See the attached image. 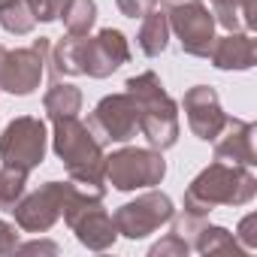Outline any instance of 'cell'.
I'll use <instances>...</instances> for the list:
<instances>
[{"label":"cell","instance_id":"1","mask_svg":"<svg viewBox=\"0 0 257 257\" xmlns=\"http://www.w3.org/2000/svg\"><path fill=\"white\" fill-rule=\"evenodd\" d=\"M52 149L61 158V164L70 173V182L82 188L91 197H106V155L97 137L91 134V127L82 124L76 115L73 118H58Z\"/></svg>","mask_w":257,"mask_h":257},{"label":"cell","instance_id":"2","mask_svg":"<svg viewBox=\"0 0 257 257\" xmlns=\"http://www.w3.org/2000/svg\"><path fill=\"white\" fill-rule=\"evenodd\" d=\"M124 91L137 103L140 134L146 143L158 152H167L179 143V103L167 94L161 76L155 70H146L140 76H131L124 82Z\"/></svg>","mask_w":257,"mask_h":257},{"label":"cell","instance_id":"3","mask_svg":"<svg viewBox=\"0 0 257 257\" xmlns=\"http://www.w3.org/2000/svg\"><path fill=\"white\" fill-rule=\"evenodd\" d=\"M254 197H257V179H254L251 167L215 161L188 185L182 209L206 218L218 206H233L236 209V206H248Z\"/></svg>","mask_w":257,"mask_h":257},{"label":"cell","instance_id":"4","mask_svg":"<svg viewBox=\"0 0 257 257\" xmlns=\"http://www.w3.org/2000/svg\"><path fill=\"white\" fill-rule=\"evenodd\" d=\"M61 218H64L67 227L76 233L79 245H85L88 251H109V248L115 245V239H118L115 221H112V215L103 209V200L85 194L82 188L73 191V197L67 200Z\"/></svg>","mask_w":257,"mask_h":257},{"label":"cell","instance_id":"5","mask_svg":"<svg viewBox=\"0 0 257 257\" xmlns=\"http://www.w3.org/2000/svg\"><path fill=\"white\" fill-rule=\"evenodd\" d=\"M167 176L164 152L158 149H118L106 155V182L115 191H140L155 188Z\"/></svg>","mask_w":257,"mask_h":257},{"label":"cell","instance_id":"6","mask_svg":"<svg viewBox=\"0 0 257 257\" xmlns=\"http://www.w3.org/2000/svg\"><path fill=\"white\" fill-rule=\"evenodd\" d=\"M49 52H52L49 37H40L28 49H16V52L0 46V91L19 97L34 94L46 76Z\"/></svg>","mask_w":257,"mask_h":257},{"label":"cell","instance_id":"7","mask_svg":"<svg viewBox=\"0 0 257 257\" xmlns=\"http://www.w3.org/2000/svg\"><path fill=\"white\" fill-rule=\"evenodd\" d=\"M46 146H49L46 121L34 115H19L0 134V161L31 173L46 161Z\"/></svg>","mask_w":257,"mask_h":257},{"label":"cell","instance_id":"8","mask_svg":"<svg viewBox=\"0 0 257 257\" xmlns=\"http://www.w3.org/2000/svg\"><path fill=\"white\" fill-rule=\"evenodd\" d=\"M76 185L73 182H46L40 185L34 194H25L13 215H16V227L25 233H46L58 224V218L64 215L67 200L73 197Z\"/></svg>","mask_w":257,"mask_h":257},{"label":"cell","instance_id":"9","mask_svg":"<svg viewBox=\"0 0 257 257\" xmlns=\"http://www.w3.org/2000/svg\"><path fill=\"white\" fill-rule=\"evenodd\" d=\"M167 22L182 52L191 58H209L215 46V16L203 0H185V4L167 7Z\"/></svg>","mask_w":257,"mask_h":257},{"label":"cell","instance_id":"10","mask_svg":"<svg viewBox=\"0 0 257 257\" xmlns=\"http://www.w3.org/2000/svg\"><path fill=\"white\" fill-rule=\"evenodd\" d=\"M176 215L173 209V200L161 191H149L131 203H124L112 212V221H115V230L118 236H127V239H146L152 236L155 230H161L164 224H170Z\"/></svg>","mask_w":257,"mask_h":257},{"label":"cell","instance_id":"11","mask_svg":"<svg viewBox=\"0 0 257 257\" xmlns=\"http://www.w3.org/2000/svg\"><path fill=\"white\" fill-rule=\"evenodd\" d=\"M88 127L91 134L97 137L100 146H109V143H131L137 134H140V118H137V103L131 94H109L103 97L91 118H88Z\"/></svg>","mask_w":257,"mask_h":257},{"label":"cell","instance_id":"12","mask_svg":"<svg viewBox=\"0 0 257 257\" xmlns=\"http://www.w3.org/2000/svg\"><path fill=\"white\" fill-rule=\"evenodd\" d=\"M131 61V46L127 37L115 28H103L97 37L88 34L85 40V55H82V76L91 79H106L115 70H121Z\"/></svg>","mask_w":257,"mask_h":257},{"label":"cell","instance_id":"13","mask_svg":"<svg viewBox=\"0 0 257 257\" xmlns=\"http://www.w3.org/2000/svg\"><path fill=\"white\" fill-rule=\"evenodd\" d=\"M185 118H188V127L191 134L203 143H212L221 127L227 121V112L221 109V100H218V91L212 85H194L185 91Z\"/></svg>","mask_w":257,"mask_h":257},{"label":"cell","instance_id":"14","mask_svg":"<svg viewBox=\"0 0 257 257\" xmlns=\"http://www.w3.org/2000/svg\"><path fill=\"white\" fill-rule=\"evenodd\" d=\"M212 143H215V161L239 164V167H254L257 164V155H254V124L251 121L227 115L221 134Z\"/></svg>","mask_w":257,"mask_h":257},{"label":"cell","instance_id":"15","mask_svg":"<svg viewBox=\"0 0 257 257\" xmlns=\"http://www.w3.org/2000/svg\"><path fill=\"white\" fill-rule=\"evenodd\" d=\"M209 61L218 70H251L254 61H257V46L248 34L233 31V34L215 40V46L209 52Z\"/></svg>","mask_w":257,"mask_h":257},{"label":"cell","instance_id":"16","mask_svg":"<svg viewBox=\"0 0 257 257\" xmlns=\"http://www.w3.org/2000/svg\"><path fill=\"white\" fill-rule=\"evenodd\" d=\"M85 40H88V37L67 34V37H61V40L52 46V52H49V73H52V79H61V76H82Z\"/></svg>","mask_w":257,"mask_h":257},{"label":"cell","instance_id":"17","mask_svg":"<svg viewBox=\"0 0 257 257\" xmlns=\"http://www.w3.org/2000/svg\"><path fill=\"white\" fill-rule=\"evenodd\" d=\"M212 4V16L215 25H221L224 31H239L245 25V31L257 28V0H209Z\"/></svg>","mask_w":257,"mask_h":257},{"label":"cell","instance_id":"18","mask_svg":"<svg viewBox=\"0 0 257 257\" xmlns=\"http://www.w3.org/2000/svg\"><path fill=\"white\" fill-rule=\"evenodd\" d=\"M137 43H140L143 55H149V58L164 55L167 46H170V22H167V13H161V10L155 7V10L143 19V28H140V34H137Z\"/></svg>","mask_w":257,"mask_h":257},{"label":"cell","instance_id":"19","mask_svg":"<svg viewBox=\"0 0 257 257\" xmlns=\"http://www.w3.org/2000/svg\"><path fill=\"white\" fill-rule=\"evenodd\" d=\"M43 109H46V115L52 121L73 118V115L82 112V91L76 85H70V82H55L43 97Z\"/></svg>","mask_w":257,"mask_h":257},{"label":"cell","instance_id":"20","mask_svg":"<svg viewBox=\"0 0 257 257\" xmlns=\"http://www.w3.org/2000/svg\"><path fill=\"white\" fill-rule=\"evenodd\" d=\"M191 248L200 251V254H233V257L245 254V248L239 245V239L227 227H215V224H203L200 233L194 236Z\"/></svg>","mask_w":257,"mask_h":257},{"label":"cell","instance_id":"21","mask_svg":"<svg viewBox=\"0 0 257 257\" xmlns=\"http://www.w3.org/2000/svg\"><path fill=\"white\" fill-rule=\"evenodd\" d=\"M58 19L64 22L67 34L88 37L91 28L97 25V4H94V0H64Z\"/></svg>","mask_w":257,"mask_h":257},{"label":"cell","instance_id":"22","mask_svg":"<svg viewBox=\"0 0 257 257\" xmlns=\"http://www.w3.org/2000/svg\"><path fill=\"white\" fill-rule=\"evenodd\" d=\"M0 28L16 37H28L37 28V19L25 0H4L0 4Z\"/></svg>","mask_w":257,"mask_h":257},{"label":"cell","instance_id":"23","mask_svg":"<svg viewBox=\"0 0 257 257\" xmlns=\"http://www.w3.org/2000/svg\"><path fill=\"white\" fill-rule=\"evenodd\" d=\"M25 194H28V170L4 164L0 167V209L13 212Z\"/></svg>","mask_w":257,"mask_h":257},{"label":"cell","instance_id":"24","mask_svg":"<svg viewBox=\"0 0 257 257\" xmlns=\"http://www.w3.org/2000/svg\"><path fill=\"white\" fill-rule=\"evenodd\" d=\"M188 251H191V245H188L182 236L167 233L161 242H155V245H152V251H149V254H152V257H185Z\"/></svg>","mask_w":257,"mask_h":257},{"label":"cell","instance_id":"25","mask_svg":"<svg viewBox=\"0 0 257 257\" xmlns=\"http://www.w3.org/2000/svg\"><path fill=\"white\" fill-rule=\"evenodd\" d=\"M25 4L31 7V13H34V19H37V22L49 25V22H55V19H58L64 0H25Z\"/></svg>","mask_w":257,"mask_h":257},{"label":"cell","instance_id":"26","mask_svg":"<svg viewBox=\"0 0 257 257\" xmlns=\"http://www.w3.org/2000/svg\"><path fill=\"white\" fill-rule=\"evenodd\" d=\"M115 7H118L121 16H127V19H146V16L158 7V0H115Z\"/></svg>","mask_w":257,"mask_h":257},{"label":"cell","instance_id":"27","mask_svg":"<svg viewBox=\"0 0 257 257\" xmlns=\"http://www.w3.org/2000/svg\"><path fill=\"white\" fill-rule=\"evenodd\" d=\"M254 227H257V215H245V218L239 221V230L233 233L245 251H254V248H257V230H254Z\"/></svg>","mask_w":257,"mask_h":257},{"label":"cell","instance_id":"28","mask_svg":"<svg viewBox=\"0 0 257 257\" xmlns=\"http://www.w3.org/2000/svg\"><path fill=\"white\" fill-rule=\"evenodd\" d=\"M16 248H19V227L10 221H0V257L16 254Z\"/></svg>","mask_w":257,"mask_h":257},{"label":"cell","instance_id":"29","mask_svg":"<svg viewBox=\"0 0 257 257\" xmlns=\"http://www.w3.org/2000/svg\"><path fill=\"white\" fill-rule=\"evenodd\" d=\"M16 251H22V254H61L58 242H49V239H34V242H25V245H19Z\"/></svg>","mask_w":257,"mask_h":257},{"label":"cell","instance_id":"30","mask_svg":"<svg viewBox=\"0 0 257 257\" xmlns=\"http://www.w3.org/2000/svg\"><path fill=\"white\" fill-rule=\"evenodd\" d=\"M173 4H185V0H164V7H173Z\"/></svg>","mask_w":257,"mask_h":257},{"label":"cell","instance_id":"31","mask_svg":"<svg viewBox=\"0 0 257 257\" xmlns=\"http://www.w3.org/2000/svg\"><path fill=\"white\" fill-rule=\"evenodd\" d=\"M0 4H4V0H0Z\"/></svg>","mask_w":257,"mask_h":257}]
</instances>
